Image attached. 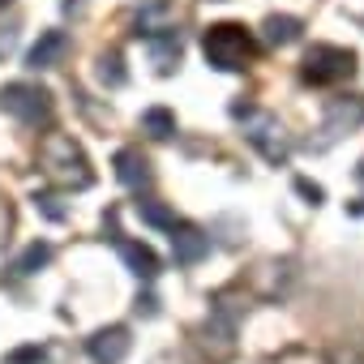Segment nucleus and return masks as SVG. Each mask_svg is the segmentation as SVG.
<instances>
[{"instance_id":"nucleus-15","label":"nucleus","mask_w":364,"mask_h":364,"mask_svg":"<svg viewBox=\"0 0 364 364\" xmlns=\"http://www.w3.org/2000/svg\"><path fill=\"white\" fill-rule=\"evenodd\" d=\"M48 262H52V245H48V240H35V245H26L22 257L14 262V274H39Z\"/></svg>"},{"instance_id":"nucleus-7","label":"nucleus","mask_w":364,"mask_h":364,"mask_svg":"<svg viewBox=\"0 0 364 364\" xmlns=\"http://www.w3.org/2000/svg\"><path fill=\"white\" fill-rule=\"evenodd\" d=\"M133 31L146 39H159L167 31H176V5L171 0H141V9L133 14Z\"/></svg>"},{"instance_id":"nucleus-16","label":"nucleus","mask_w":364,"mask_h":364,"mask_svg":"<svg viewBox=\"0 0 364 364\" xmlns=\"http://www.w3.org/2000/svg\"><path fill=\"white\" fill-rule=\"evenodd\" d=\"M141 129L163 141V137L176 133V112H167V107H146V112H141Z\"/></svg>"},{"instance_id":"nucleus-1","label":"nucleus","mask_w":364,"mask_h":364,"mask_svg":"<svg viewBox=\"0 0 364 364\" xmlns=\"http://www.w3.org/2000/svg\"><path fill=\"white\" fill-rule=\"evenodd\" d=\"M39 163H43V171L56 180L60 189H90L95 185L90 159H86V150L69 133H48V141L39 150Z\"/></svg>"},{"instance_id":"nucleus-4","label":"nucleus","mask_w":364,"mask_h":364,"mask_svg":"<svg viewBox=\"0 0 364 364\" xmlns=\"http://www.w3.org/2000/svg\"><path fill=\"white\" fill-rule=\"evenodd\" d=\"M0 112H9L14 120L22 124H48L56 103H52V90L48 86H35V82H9V86H0Z\"/></svg>"},{"instance_id":"nucleus-14","label":"nucleus","mask_w":364,"mask_h":364,"mask_svg":"<svg viewBox=\"0 0 364 364\" xmlns=\"http://www.w3.org/2000/svg\"><path fill=\"white\" fill-rule=\"evenodd\" d=\"M180 52H185V39H180V31H167V35L150 39V60L159 65V73H171V65H180Z\"/></svg>"},{"instance_id":"nucleus-8","label":"nucleus","mask_w":364,"mask_h":364,"mask_svg":"<svg viewBox=\"0 0 364 364\" xmlns=\"http://www.w3.org/2000/svg\"><path fill=\"white\" fill-rule=\"evenodd\" d=\"M206 253H210V236L202 228H193V223H176L171 228V257L180 266H198Z\"/></svg>"},{"instance_id":"nucleus-19","label":"nucleus","mask_w":364,"mask_h":364,"mask_svg":"<svg viewBox=\"0 0 364 364\" xmlns=\"http://www.w3.org/2000/svg\"><path fill=\"white\" fill-rule=\"evenodd\" d=\"M43 360H48V351L39 343H22V347L5 351V364H43Z\"/></svg>"},{"instance_id":"nucleus-18","label":"nucleus","mask_w":364,"mask_h":364,"mask_svg":"<svg viewBox=\"0 0 364 364\" xmlns=\"http://www.w3.org/2000/svg\"><path fill=\"white\" fill-rule=\"evenodd\" d=\"M266 364H326V355H321V351H313V347H287V351L270 355Z\"/></svg>"},{"instance_id":"nucleus-24","label":"nucleus","mask_w":364,"mask_h":364,"mask_svg":"<svg viewBox=\"0 0 364 364\" xmlns=\"http://www.w3.org/2000/svg\"><path fill=\"white\" fill-rule=\"evenodd\" d=\"M14 43H18V35H14V31L0 35V56H9V52H14Z\"/></svg>"},{"instance_id":"nucleus-2","label":"nucleus","mask_w":364,"mask_h":364,"mask_svg":"<svg viewBox=\"0 0 364 364\" xmlns=\"http://www.w3.org/2000/svg\"><path fill=\"white\" fill-rule=\"evenodd\" d=\"M202 52H206V65L236 73V69H249V60L257 56V39L240 22H215L202 35Z\"/></svg>"},{"instance_id":"nucleus-9","label":"nucleus","mask_w":364,"mask_h":364,"mask_svg":"<svg viewBox=\"0 0 364 364\" xmlns=\"http://www.w3.org/2000/svg\"><path fill=\"white\" fill-rule=\"evenodd\" d=\"M69 48H73V43H69L65 31H43V35L31 43V52H26V69H35V73H39V69H56V65L69 56Z\"/></svg>"},{"instance_id":"nucleus-22","label":"nucleus","mask_w":364,"mask_h":364,"mask_svg":"<svg viewBox=\"0 0 364 364\" xmlns=\"http://www.w3.org/2000/svg\"><path fill=\"white\" fill-rule=\"evenodd\" d=\"M296 193H300L309 206H321V198H326V193H321V185H313V180H304V176L296 180Z\"/></svg>"},{"instance_id":"nucleus-11","label":"nucleus","mask_w":364,"mask_h":364,"mask_svg":"<svg viewBox=\"0 0 364 364\" xmlns=\"http://www.w3.org/2000/svg\"><path fill=\"white\" fill-rule=\"evenodd\" d=\"M360 124H364V95L330 99V107H326V133L330 137H343V133H351Z\"/></svg>"},{"instance_id":"nucleus-6","label":"nucleus","mask_w":364,"mask_h":364,"mask_svg":"<svg viewBox=\"0 0 364 364\" xmlns=\"http://www.w3.org/2000/svg\"><path fill=\"white\" fill-rule=\"evenodd\" d=\"M129 347H133L129 326H103V330H95V334L86 338V351H90L99 364H120V360L129 355Z\"/></svg>"},{"instance_id":"nucleus-5","label":"nucleus","mask_w":364,"mask_h":364,"mask_svg":"<svg viewBox=\"0 0 364 364\" xmlns=\"http://www.w3.org/2000/svg\"><path fill=\"white\" fill-rule=\"evenodd\" d=\"M351 73H355V52L334 48V43H313L304 52V65H300V77L313 86H330V82H343Z\"/></svg>"},{"instance_id":"nucleus-20","label":"nucleus","mask_w":364,"mask_h":364,"mask_svg":"<svg viewBox=\"0 0 364 364\" xmlns=\"http://www.w3.org/2000/svg\"><path fill=\"white\" fill-rule=\"evenodd\" d=\"M99 77H103L107 86H120V82H124V69H120V52H103V56H99Z\"/></svg>"},{"instance_id":"nucleus-21","label":"nucleus","mask_w":364,"mask_h":364,"mask_svg":"<svg viewBox=\"0 0 364 364\" xmlns=\"http://www.w3.org/2000/svg\"><path fill=\"white\" fill-rule=\"evenodd\" d=\"M35 206H39L48 219H56V223H60V219H69V206H60V198H56V193H35Z\"/></svg>"},{"instance_id":"nucleus-25","label":"nucleus","mask_w":364,"mask_h":364,"mask_svg":"<svg viewBox=\"0 0 364 364\" xmlns=\"http://www.w3.org/2000/svg\"><path fill=\"white\" fill-rule=\"evenodd\" d=\"M82 5H86V0H65V14H77Z\"/></svg>"},{"instance_id":"nucleus-12","label":"nucleus","mask_w":364,"mask_h":364,"mask_svg":"<svg viewBox=\"0 0 364 364\" xmlns=\"http://www.w3.org/2000/svg\"><path fill=\"white\" fill-rule=\"evenodd\" d=\"M112 167H116V180H120L124 189H146V185H150V159H146L137 146H124V150H116Z\"/></svg>"},{"instance_id":"nucleus-3","label":"nucleus","mask_w":364,"mask_h":364,"mask_svg":"<svg viewBox=\"0 0 364 364\" xmlns=\"http://www.w3.org/2000/svg\"><path fill=\"white\" fill-rule=\"evenodd\" d=\"M232 116L236 120H245V137H249V146L266 159V163H287V154H291V141H287V133H283V124H279V116H270V112H257V107H249V103H232Z\"/></svg>"},{"instance_id":"nucleus-17","label":"nucleus","mask_w":364,"mask_h":364,"mask_svg":"<svg viewBox=\"0 0 364 364\" xmlns=\"http://www.w3.org/2000/svg\"><path fill=\"white\" fill-rule=\"evenodd\" d=\"M137 215H141V223H150V228H163V232L176 228V215H171L163 202H137Z\"/></svg>"},{"instance_id":"nucleus-13","label":"nucleus","mask_w":364,"mask_h":364,"mask_svg":"<svg viewBox=\"0 0 364 364\" xmlns=\"http://www.w3.org/2000/svg\"><path fill=\"white\" fill-rule=\"evenodd\" d=\"M300 31H304L300 18H291V14H270V18L262 22V43H266V48H287V43L300 39Z\"/></svg>"},{"instance_id":"nucleus-23","label":"nucleus","mask_w":364,"mask_h":364,"mask_svg":"<svg viewBox=\"0 0 364 364\" xmlns=\"http://www.w3.org/2000/svg\"><path fill=\"white\" fill-rule=\"evenodd\" d=\"M137 313H146V317H154V313H159V304H154V296H137Z\"/></svg>"},{"instance_id":"nucleus-10","label":"nucleus","mask_w":364,"mask_h":364,"mask_svg":"<svg viewBox=\"0 0 364 364\" xmlns=\"http://www.w3.org/2000/svg\"><path fill=\"white\" fill-rule=\"evenodd\" d=\"M112 240H116V249H120V257H124V266L137 274V279H159V253L150 249V245H137V240H124L120 232H116V215H112Z\"/></svg>"}]
</instances>
